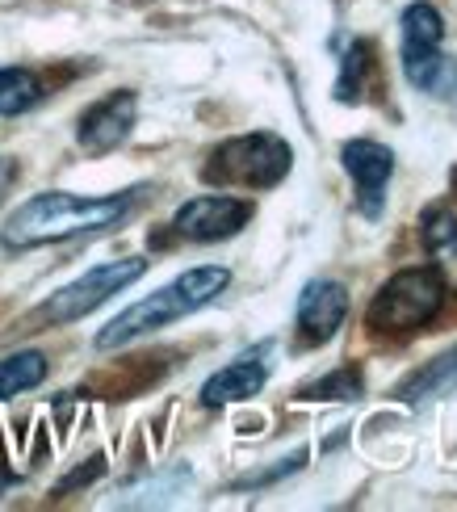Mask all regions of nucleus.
<instances>
[{"instance_id": "obj_17", "label": "nucleus", "mask_w": 457, "mask_h": 512, "mask_svg": "<svg viewBox=\"0 0 457 512\" xmlns=\"http://www.w3.org/2000/svg\"><path fill=\"white\" fill-rule=\"evenodd\" d=\"M374 68V51H369V42H353V51L344 55V76L336 84V97L340 101H357L361 97V76Z\"/></svg>"}, {"instance_id": "obj_3", "label": "nucleus", "mask_w": 457, "mask_h": 512, "mask_svg": "<svg viewBox=\"0 0 457 512\" xmlns=\"http://www.w3.org/2000/svg\"><path fill=\"white\" fill-rule=\"evenodd\" d=\"M290 164H294V152L286 139L256 131L214 147L202 177L210 185H227V189H273L290 173Z\"/></svg>"}, {"instance_id": "obj_5", "label": "nucleus", "mask_w": 457, "mask_h": 512, "mask_svg": "<svg viewBox=\"0 0 457 512\" xmlns=\"http://www.w3.org/2000/svg\"><path fill=\"white\" fill-rule=\"evenodd\" d=\"M147 273V261L143 256H126V261H105L97 269H89L80 277V282L63 286L59 294H51V303L42 307V319H51V324H68V319H80L97 311L105 298H114L118 290H126L130 282H139Z\"/></svg>"}, {"instance_id": "obj_14", "label": "nucleus", "mask_w": 457, "mask_h": 512, "mask_svg": "<svg viewBox=\"0 0 457 512\" xmlns=\"http://www.w3.org/2000/svg\"><path fill=\"white\" fill-rule=\"evenodd\" d=\"M42 378H47V357L42 353H13V357L0 361V399L30 391Z\"/></svg>"}, {"instance_id": "obj_12", "label": "nucleus", "mask_w": 457, "mask_h": 512, "mask_svg": "<svg viewBox=\"0 0 457 512\" xmlns=\"http://www.w3.org/2000/svg\"><path fill=\"white\" fill-rule=\"evenodd\" d=\"M441 38H445V21H441V13L432 5H424V0H420V5H411L403 13V59L437 51Z\"/></svg>"}, {"instance_id": "obj_7", "label": "nucleus", "mask_w": 457, "mask_h": 512, "mask_svg": "<svg viewBox=\"0 0 457 512\" xmlns=\"http://www.w3.org/2000/svg\"><path fill=\"white\" fill-rule=\"evenodd\" d=\"M135 114H139V97L126 93V89L110 93L97 105H89V110L80 114V131H76L80 147L84 152H93V156L114 152V147L130 135V126H135Z\"/></svg>"}, {"instance_id": "obj_1", "label": "nucleus", "mask_w": 457, "mask_h": 512, "mask_svg": "<svg viewBox=\"0 0 457 512\" xmlns=\"http://www.w3.org/2000/svg\"><path fill=\"white\" fill-rule=\"evenodd\" d=\"M135 206V189L126 194H110V198H80V194H38L26 206H17L0 240L5 248H38V244H55L80 236V231H101L114 227L118 219L130 215Z\"/></svg>"}, {"instance_id": "obj_8", "label": "nucleus", "mask_w": 457, "mask_h": 512, "mask_svg": "<svg viewBox=\"0 0 457 512\" xmlns=\"http://www.w3.org/2000/svg\"><path fill=\"white\" fill-rule=\"evenodd\" d=\"M340 156H344L348 177L357 181V206H361V215L374 219L378 210H382V198H386V181H390V173H395V156H390L386 147L374 143V139L344 143Z\"/></svg>"}, {"instance_id": "obj_11", "label": "nucleus", "mask_w": 457, "mask_h": 512, "mask_svg": "<svg viewBox=\"0 0 457 512\" xmlns=\"http://www.w3.org/2000/svg\"><path fill=\"white\" fill-rule=\"evenodd\" d=\"M403 72L416 89L432 93V97H449L457 89V63L437 47V51H424V55H411L403 59Z\"/></svg>"}, {"instance_id": "obj_16", "label": "nucleus", "mask_w": 457, "mask_h": 512, "mask_svg": "<svg viewBox=\"0 0 457 512\" xmlns=\"http://www.w3.org/2000/svg\"><path fill=\"white\" fill-rule=\"evenodd\" d=\"M449 382H457V353H449V357H441L437 366H428L424 374H416L411 382H403V399L407 403H416V399H428L432 391H445Z\"/></svg>"}, {"instance_id": "obj_4", "label": "nucleus", "mask_w": 457, "mask_h": 512, "mask_svg": "<svg viewBox=\"0 0 457 512\" xmlns=\"http://www.w3.org/2000/svg\"><path fill=\"white\" fill-rule=\"evenodd\" d=\"M445 307V277L441 269H403L374 294L365 324L374 332H416Z\"/></svg>"}, {"instance_id": "obj_18", "label": "nucleus", "mask_w": 457, "mask_h": 512, "mask_svg": "<svg viewBox=\"0 0 457 512\" xmlns=\"http://www.w3.org/2000/svg\"><path fill=\"white\" fill-rule=\"evenodd\" d=\"M302 399H361V378L353 370H340L315 387H302Z\"/></svg>"}, {"instance_id": "obj_9", "label": "nucleus", "mask_w": 457, "mask_h": 512, "mask_svg": "<svg viewBox=\"0 0 457 512\" xmlns=\"http://www.w3.org/2000/svg\"><path fill=\"white\" fill-rule=\"evenodd\" d=\"M269 345H256L252 353L235 357L231 366H223L214 378H206L202 387V403L206 408H223V403H244L252 395H260V387H265L269 378Z\"/></svg>"}, {"instance_id": "obj_10", "label": "nucleus", "mask_w": 457, "mask_h": 512, "mask_svg": "<svg viewBox=\"0 0 457 512\" xmlns=\"http://www.w3.org/2000/svg\"><path fill=\"white\" fill-rule=\"evenodd\" d=\"M348 315V290L340 282H311L298 298V332L311 345L332 340Z\"/></svg>"}, {"instance_id": "obj_2", "label": "nucleus", "mask_w": 457, "mask_h": 512, "mask_svg": "<svg viewBox=\"0 0 457 512\" xmlns=\"http://www.w3.org/2000/svg\"><path fill=\"white\" fill-rule=\"evenodd\" d=\"M227 282H231V273L223 265H202V269L181 273L177 282L160 286L156 294H147L143 303L126 307L118 319H110V324L97 332V349H122V345H130V340H139L147 332H160L168 324H177V319L206 307L210 298H219L227 290Z\"/></svg>"}, {"instance_id": "obj_15", "label": "nucleus", "mask_w": 457, "mask_h": 512, "mask_svg": "<svg viewBox=\"0 0 457 512\" xmlns=\"http://www.w3.org/2000/svg\"><path fill=\"white\" fill-rule=\"evenodd\" d=\"M42 84L26 68H0V114H26L30 105H38Z\"/></svg>"}, {"instance_id": "obj_6", "label": "nucleus", "mask_w": 457, "mask_h": 512, "mask_svg": "<svg viewBox=\"0 0 457 512\" xmlns=\"http://www.w3.org/2000/svg\"><path fill=\"white\" fill-rule=\"evenodd\" d=\"M252 219V206L244 198H227V194H206V198H193L177 210L172 219V231L181 240H193V244H210V240H227L235 236L239 227Z\"/></svg>"}, {"instance_id": "obj_13", "label": "nucleus", "mask_w": 457, "mask_h": 512, "mask_svg": "<svg viewBox=\"0 0 457 512\" xmlns=\"http://www.w3.org/2000/svg\"><path fill=\"white\" fill-rule=\"evenodd\" d=\"M424 244L457 286V219H453V210H441V206L428 210L424 215Z\"/></svg>"}]
</instances>
